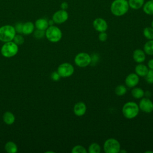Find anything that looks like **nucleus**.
<instances>
[{
    "instance_id": "32",
    "label": "nucleus",
    "mask_w": 153,
    "mask_h": 153,
    "mask_svg": "<svg viewBox=\"0 0 153 153\" xmlns=\"http://www.w3.org/2000/svg\"><path fill=\"white\" fill-rule=\"evenodd\" d=\"M98 38L99 41L102 42H105L108 39V34L106 33V32H99V34L98 35Z\"/></svg>"
},
{
    "instance_id": "8",
    "label": "nucleus",
    "mask_w": 153,
    "mask_h": 153,
    "mask_svg": "<svg viewBox=\"0 0 153 153\" xmlns=\"http://www.w3.org/2000/svg\"><path fill=\"white\" fill-rule=\"evenodd\" d=\"M57 72L62 78H68L74 73V67L68 62L61 63L57 68Z\"/></svg>"
},
{
    "instance_id": "7",
    "label": "nucleus",
    "mask_w": 153,
    "mask_h": 153,
    "mask_svg": "<svg viewBox=\"0 0 153 153\" xmlns=\"http://www.w3.org/2000/svg\"><path fill=\"white\" fill-rule=\"evenodd\" d=\"M92 61L90 55L85 52H81L77 54L74 58L75 64L80 68H85L88 66Z\"/></svg>"
},
{
    "instance_id": "23",
    "label": "nucleus",
    "mask_w": 153,
    "mask_h": 153,
    "mask_svg": "<svg viewBox=\"0 0 153 153\" xmlns=\"http://www.w3.org/2000/svg\"><path fill=\"white\" fill-rule=\"evenodd\" d=\"M143 51L146 54L153 55V39L148 40L143 45Z\"/></svg>"
},
{
    "instance_id": "26",
    "label": "nucleus",
    "mask_w": 153,
    "mask_h": 153,
    "mask_svg": "<svg viewBox=\"0 0 153 153\" xmlns=\"http://www.w3.org/2000/svg\"><path fill=\"white\" fill-rule=\"evenodd\" d=\"M127 93V88L124 85H118L115 88V93L119 96H124Z\"/></svg>"
},
{
    "instance_id": "18",
    "label": "nucleus",
    "mask_w": 153,
    "mask_h": 153,
    "mask_svg": "<svg viewBox=\"0 0 153 153\" xmlns=\"http://www.w3.org/2000/svg\"><path fill=\"white\" fill-rule=\"evenodd\" d=\"M3 121L7 125H11L13 124L16 120L15 115L13 113L10 111H6L4 113L2 116Z\"/></svg>"
},
{
    "instance_id": "39",
    "label": "nucleus",
    "mask_w": 153,
    "mask_h": 153,
    "mask_svg": "<svg viewBox=\"0 0 153 153\" xmlns=\"http://www.w3.org/2000/svg\"><path fill=\"white\" fill-rule=\"evenodd\" d=\"M151 26L153 28V20H152V22H151Z\"/></svg>"
},
{
    "instance_id": "3",
    "label": "nucleus",
    "mask_w": 153,
    "mask_h": 153,
    "mask_svg": "<svg viewBox=\"0 0 153 153\" xmlns=\"http://www.w3.org/2000/svg\"><path fill=\"white\" fill-rule=\"evenodd\" d=\"M16 32L14 26L10 25H5L0 27V41L7 42L13 40Z\"/></svg>"
},
{
    "instance_id": "21",
    "label": "nucleus",
    "mask_w": 153,
    "mask_h": 153,
    "mask_svg": "<svg viewBox=\"0 0 153 153\" xmlns=\"http://www.w3.org/2000/svg\"><path fill=\"white\" fill-rule=\"evenodd\" d=\"M5 150L8 153H16L18 151V147L16 143L13 141H8L5 145Z\"/></svg>"
},
{
    "instance_id": "13",
    "label": "nucleus",
    "mask_w": 153,
    "mask_h": 153,
    "mask_svg": "<svg viewBox=\"0 0 153 153\" xmlns=\"http://www.w3.org/2000/svg\"><path fill=\"white\" fill-rule=\"evenodd\" d=\"M87 111V106L83 102H78L75 104L73 109L74 114L77 117L83 116Z\"/></svg>"
},
{
    "instance_id": "4",
    "label": "nucleus",
    "mask_w": 153,
    "mask_h": 153,
    "mask_svg": "<svg viewBox=\"0 0 153 153\" xmlns=\"http://www.w3.org/2000/svg\"><path fill=\"white\" fill-rule=\"evenodd\" d=\"M2 56L6 58H11L15 56L19 51V45L13 41L4 42L1 48Z\"/></svg>"
},
{
    "instance_id": "16",
    "label": "nucleus",
    "mask_w": 153,
    "mask_h": 153,
    "mask_svg": "<svg viewBox=\"0 0 153 153\" xmlns=\"http://www.w3.org/2000/svg\"><path fill=\"white\" fill-rule=\"evenodd\" d=\"M148 71H149V69L148 66L142 63H138L135 66V68H134L135 73L139 76H142V77L145 76Z\"/></svg>"
},
{
    "instance_id": "35",
    "label": "nucleus",
    "mask_w": 153,
    "mask_h": 153,
    "mask_svg": "<svg viewBox=\"0 0 153 153\" xmlns=\"http://www.w3.org/2000/svg\"><path fill=\"white\" fill-rule=\"evenodd\" d=\"M147 66L148 68L149 69H151L153 70V59H150L147 64Z\"/></svg>"
},
{
    "instance_id": "37",
    "label": "nucleus",
    "mask_w": 153,
    "mask_h": 153,
    "mask_svg": "<svg viewBox=\"0 0 153 153\" xmlns=\"http://www.w3.org/2000/svg\"><path fill=\"white\" fill-rule=\"evenodd\" d=\"M121 152V153H126L127 152V151H126V150H121V149H120V152Z\"/></svg>"
},
{
    "instance_id": "25",
    "label": "nucleus",
    "mask_w": 153,
    "mask_h": 153,
    "mask_svg": "<svg viewBox=\"0 0 153 153\" xmlns=\"http://www.w3.org/2000/svg\"><path fill=\"white\" fill-rule=\"evenodd\" d=\"M87 151L89 153H100L101 151V148L97 143L94 142L89 145Z\"/></svg>"
},
{
    "instance_id": "36",
    "label": "nucleus",
    "mask_w": 153,
    "mask_h": 153,
    "mask_svg": "<svg viewBox=\"0 0 153 153\" xmlns=\"http://www.w3.org/2000/svg\"><path fill=\"white\" fill-rule=\"evenodd\" d=\"M48 25H49V26L54 25V22H53V20H52V19H50V20H48Z\"/></svg>"
},
{
    "instance_id": "6",
    "label": "nucleus",
    "mask_w": 153,
    "mask_h": 153,
    "mask_svg": "<svg viewBox=\"0 0 153 153\" xmlns=\"http://www.w3.org/2000/svg\"><path fill=\"white\" fill-rule=\"evenodd\" d=\"M121 149V145L115 138H109L103 144V150L105 153H118Z\"/></svg>"
},
{
    "instance_id": "20",
    "label": "nucleus",
    "mask_w": 153,
    "mask_h": 153,
    "mask_svg": "<svg viewBox=\"0 0 153 153\" xmlns=\"http://www.w3.org/2000/svg\"><path fill=\"white\" fill-rule=\"evenodd\" d=\"M143 11L147 15H153V0H149L145 2L142 7Z\"/></svg>"
},
{
    "instance_id": "22",
    "label": "nucleus",
    "mask_w": 153,
    "mask_h": 153,
    "mask_svg": "<svg viewBox=\"0 0 153 153\" xmlns=\"http://www.w3.org/2000/svg\"><path fill=\"white\" fill-rule=\"evenodd\" d=\"M131 93L132 96L134 98L137 99H142L145 94V92L140 87H134L133 88V89L131 90Z\"/></svg>"
},
{
    "instance_id": "9",
    "label": "nucleus",
    "mask_w": 153,
    "mask_h": 153,
    "mask_svg": "<svg viewBox=\"0 0 153 153\" xmlns=\"http://www.w3.org/2000/svg\"><path fill=\"white\" fill-rule=\"evenodd\" d=\"M68 18L69 14L67 11L62 9L56 11L52 16V20L54 23L57 25H60L66 22Z\"/></svg>"
},
{
    "instance_id": "1",
    "label": "nucleus",
    "mask_w": 153,
    "mask_h": 153,
    "mask_svg": "<svg viewBox=\"0 0 153 153\" xmlns=\"http://www.w3.org/2000/svg\"><path fill=\"white\" fill-rule=\"evenodd\" d=\"M129 8L127 0H114L110 5L111 13L116 17L125 15Z\"/></svg>"
},
{
    "instance_id": "33",
    "label": "nucleus",
    "mask_w": 153,
    "mask_h": 153,
    "mask_svg": "<svg viewBox=\"0 0 153 153\" xmlns=\"http://www.w3.org/2000/svg\"><path fill=\"white\" fill-rule=\"evenodd\" d=\"M60 76L59 74V73L57 71H54L53 72L51 73V78L52 80L54 81H58L60 78Z\"/></svg>"
},
{
    "instance_id": "31",
    "label": "nucleus",
    "mask_w": 153,
    "mask_h": 153,
    "mask_svg": "<svg viewBox=\"0 0 153 153\" xmlns=\"http://www.w3.org/2000/svg\"><path fill=\"white\" fill-rule=\"evenodd\" d=\"M23 23L21 22H18L16 23L14 26V28L16 30V32L17 33H22V29H23Z\"/></svg>"
},
{
    "instance_id": "11",
    "label": "nucleus",
    "mask_w": 153,
    "mask_h": 153,
    "mask_svg": "<svg viewBox=\"0 0 153 153\" xmlns=\"http://www.w3.org/2000/svg\"><path fill=\"white\" fill-rule=\"evenodd\" d=\"M93 26L94 29L99 32H106L108 28L107 22L102 17H97L93 22Z\"/></svg>"
},
{
    "instance_id": "14",
    "label": "nucleus",
    "mask_w": 153,
    "mask_h": 153,
    "mask_svg": "<svg viewBox=\"0 0 153 153\" xmlns=\"http://www.w3.org/2000/svg\"><path fill=\"white\" fill-rule=\"evenodd\" d=\"M133 59L137 63H142L146 59V54L141 49H136L133 53Z\"/></svg>"
},
{
    "instance_id": "28",
    "label": "nucleus",
    "mask_w": 153,
    "mask_h": 153,
    "mask_svg": "<svg viewBox=\"0 0 153 153\" xmlns=\"http://www.w3.org/2000/svg\"><path fill=\"white\" fill-rule=\"evenodd\" d=\"M17 45H22L24 42H25V39H24V37L20 33H18L15 35L13 40Z\"/></svg>"
},
{
    "instance_id": "34",
    "label": "nucleus",
    "mask_w": 153,
    "mask_h": 153,
    "mask_svg": "<svg viewBox=\"0 0 153 153\" xmlns=\"http://www.w3.org/2000/svg\"><path fill=\"white\" fill-rule=\"evenodd\" d=\"M69 7V4L68 2H63L61 3L60 4V8L62 10H66Z\"/></svg>"
},
{
    "instance_id": "38",
    "label": "nucleus",
    "mask_w": 153,
    "mask_h": 153,
    "mask_svg": "<svg viewBox=\"0 0 153 153\" xmlns=\"http://www.w3.org/2000/svg\"><path fill=\"white\" fill-rule=\"evenodd\" d=\"M145 153H153V151H145Z\"/></svg>"
},
{
    "instance_id": "17",
    "label": "nucleus",
    "mask_w": 153,
    "mask_h": 153,
    "mask_svg": "<svg viewBox=\"0 0 153 153\" xmlns=\"http://www.w3.org/2000/svg\"><path fill=\"white\" fill-rule=\"evenodd\" d=\"M34 25L36 29L42 30H45L49 26L48 20L45 18H39L37 19Z\"/></svg>"
},
{
    "instance_id": "27",
    "label": "nucleus",
    "mask_w": 153,
    "mask_h": 153,
    "mask_svg": "<svg viewBox=\"0 0 153 153\" xmlns=\"http://www.w3.org/2000/svg\"><path fill=\"white\" fill-rule=\"evenodd\" d=\"M72 153H87L88 151L86 149V148L79 145H77L74 146L71 150Z\"/></svg>"
},
{
    "instance_id": "12",
    "label": "nucleus",
    "mask_w": 153,
    "mask_h": 153,
    "mask_svg": "<svg viewBox=\"0 0 153 153\" xmlns=\"http://www.w3.org/2000/svg\"><path fill=\"white\" fill-rule=\"evenodd\" d=\"M139 82V76L136 73L128 74L125 79V84L128 88L136 87Z\"/></svg>"
},
{
    "instance_id": "24",
    "label": "nucleus",
    "mask_w": 153,
    "mask_h": 153,
    "mask_svg": "<svg viewBox=\"0 0 153 153\" xmlns=\"http://www.w3.org/2000/svg\"><path fill=\"white\" fill-rule=\"evenodd\" d=\"M143 34L145 38L148 40L153 39V28L151 26H148L143 29Z\"/></svg>"
},
{
    "instance_id": "19",
    "label": "nucleus",
    "mask_w": 153,
    "mask_h": 153,
    "mask_svg": "<svg viewBox=\"0 0 153 153\" xmlns=\"http://www.w3.org/2000/svg\"><path fill=\"white\" fill-rule=\"evenodd\" d=\"M129 7L133 10H137L142 8L145 0H127Z\"/></svg>"
},
{
    "instance_id": "30",
    "label": "nucleus",
    "mask_w": 153,
    "mask_h": 153,
    "mask_svg": "<svg viewBox=\"0 0 153 153\" xmlns=\"http://www.w3.org/2000/svg\"><path fill=\"white\" fill-rule=\"evenodd\" d=\"M145 79L149 84H153V70L149 69L145 76Z\"/></svg>"
},
{
    "instance_id": "10",
    "label": "nucleus",
    "mask_w": 153,
    "mask_h": 153,
    "mask_svg": "<svg viewBox=\"0 0 153 153\" xmlns=\"http://www.w3.org/2000/svg\"><path fill=\"white\" fill-rule=\"evenodd\" d=\"M139 109L145 113H151L153 111V102L147 97L142 98L139 103Z\"/></svg>"
},
{
    "instance_id": "2",
    "label": "nucleus",
    "mask_w": 153,
    "mask_h": 153,
    "mask_svg": "<svg viewBox=\"0 0 153 153\" xmlns=\"http://www.w3.org/2000/svg\"><path fill=\"white\" fill-rule=\"evenodd\" d=\"M139 105L134 102H126L122 108V113L127 119H133L136 117L139 112Z\"/></svg>"
},
{
    "instance_id": "29",
    "label": "nucleus",
    "mask_w": 153,
    "mask_h": 153,
    "mask_svg": "<svg viewBox=\"0 0 153 153\" xmlns=\"http://www.w3.org/2000/svg\"><path fill=\"white\" fill-rule=\"evenodd\" d=\"M33 35L36 39H41L45 36V30L36 29L33 32Z\"/></svg>"
},
{
    "instance_id": "15",
    "label": "nucleus",
    "mask_w": 153,
    "mask_h": 153,
    "mask_svg": "<svg viewBox=\"0 0 153 153\" xmlns=\"http://www.w3.org/2000/svg\"><path fill=\"white\" fill-rule=\"evenodd\" d=\"M35 25L32 22H26L23 24L22 34L25 35H29L33 33L35 30Z\"/></svg>"
},
{
    "instance_id": "5",
    "label": "nucleus",
    "mask_w": 153,
    "mask_h": 153,
    "mask_svg": "<svg viewBox=\"0 0 153 153\" xmlns=\"http://www.w3.org/2000/svg\"><path fill=\"white\" fill-rule=\"evenodd\" d=\"M45 36L51 42H57L62 38V32L60 29L54 25L49 26L45 30Z\"/></svg>"
}]
</instances>
